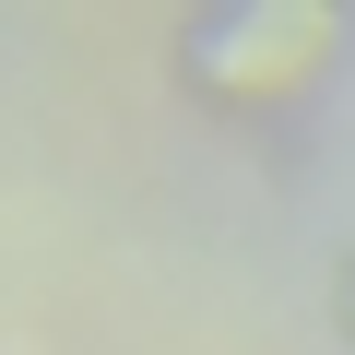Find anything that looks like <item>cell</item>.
I'll return each instance as SVG.
<instances>
[{"mask_svg": "<svg viewBox=\"0 0 355 355\" xmlns=\"http://www.w3.org/2000/svg\"><path fill=\"white\" fill-rule=\"evenodd\" d=\"M343 60H355V0H237V12H190L178 24V83L214 119L320 107Z\"/></svg>", "mask_w": 355, "mask_h": 355, "instance_id": "6da1fadb", "label": "cell"}, {"mask_svg": "<svg viewBox=\"0 0 355 355\" xmlns=\"http://www.w3.org/2000/svg\"><path fill=\"white\" fill-rule=\"evenodd\" d=\"M331 331H343V343H355V237H343V249H331Z\"/></svg>", "mask_w": 355, "mask_h": 355, "instance_id": "7a4b0ae2", "label": "cell"}]
</instances>
